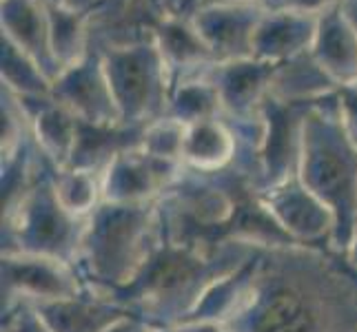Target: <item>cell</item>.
Returning <instances> with one entry per match:
<instances>
[{
    "mask_svg": "<svg viewBox=\"0 0 357 332\" xmlns=\"http://www.w3.org/2000/svg\"><path fill=\"white\" fill-rule=\"evenodd\" d=\"M260 332H311V315L300 299L282 294L266 306Z\"/></svg>",
    "mask_w": 357,
    "mask_h": 332,
    "instance_id": "1",
    "label": "cell"
}]
</instances>
